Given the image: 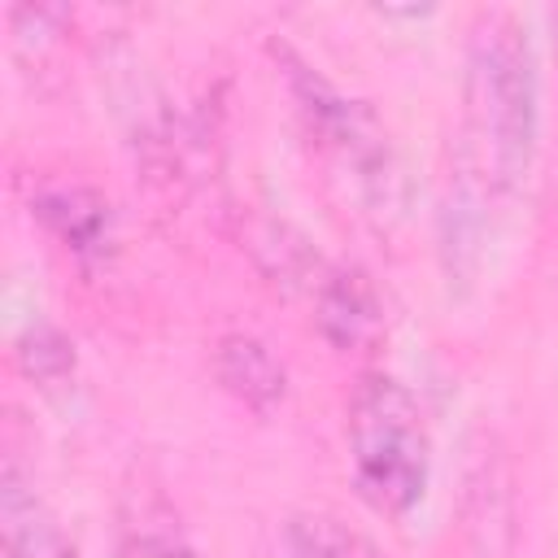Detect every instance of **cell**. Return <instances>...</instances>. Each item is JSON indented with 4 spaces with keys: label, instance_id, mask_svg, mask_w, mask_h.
<instances>
[{
    "label": "cell",
    "instance_id": "52a82bcc",
    "mask_svg": "<svg viewBox=\"0 0 558 558\" xmlns=\"http://www.w3.org/2000/svg\"><path fill=\"white\" fill-rule=\"evenodd\" d=\"M31 209H35V218H39L74 257H105L113 218H109V205H105L92 187L52 183V187H44V192L31 201Z\"/></svg>",
    "mask_w": 558,
    "mask_h": 558
},
{
    "label": "cell",
    "instance_id": "8fae6325",
    "mask_svg": "<svg viewBox=\"0 0 558 558\" xmlns=\"http://www.w3.org/2000/svg\"><path fill=\"white\" fill-rule=\"evenodd\" d=\"M554 44H558V13H554Z\"/></svg>",
    "mask_w": 558,
    "mask_h": 558
},
{
    "label": "cell",
    "instance_id": "6da1fadb",
    "mask_svg": "<svg viewBox=\"0 0 558 558\" xmlns=\"http://www.w3.org/2000/svg\"><path fill=\"white\" fill-rule=\"evenodd\" d=\"M462 174L458 192L488 201L514 192L536 153V65L510 13H480L466 39L462 83Z\"/></svg>",
    "mask_w": 558,
    "mask_h": 558
},
{
    "label": "cell",
    "instance_id": "9c48e42d",
    "mask_svg": "<svg viewBox=\"0 0 558 558\" xmlns=\"http://www.w3.org/2000/svg\"><path fill=\"white\" fill-rule=\"evenodd\" d=\"M279 558H384L362 532L331 514H296L283 523Z\"/></svg>",
    "mask_w": 558,
    "mask_h": 558
},
{
    "label": "cell",
    "instance_id": "5b68a950",
    "mask_svg": "<svg viewBox=\"0 0 558 558\" xmlns=\"http://www.w3.org/2000/svg\"><path fill=\"white\" fill-rule=\"evenodd\" d=\"M0 554L4 558H78L57 519L44 510L35 488L17 475V466H4L0 480Z\"/></svg>",
    "mask_w": 558,
    "mask_h": 558
},
{
    "label": "cell",
    "instance_id": "ba28073f",
    "mask_svg": "<svg viewBox=\"0 0 558 558\" xmlns=\"http://www.w3.org/2000/svg\"><path fill=\"white\" fill-rule=\"evenodd\" d=\"M118 558H196L174 510L161 497H144L122 514Z\"/></svg>",
    "mask_w": 558,
    "mask_h": 558
},
{
    "label": "cell",
    "instance_id": "3957f363",
    "mask_svg": "<svg viewBox=\"0 0 558 558\" xmlns=\"http://www.w3.org/2000/svg\"><path fill=\"white\" fill-rule=\"evenodd\" d=\"M275 61L283 70V83L296 100V113L310 131V140L336 161L344 179H353V192L371 214H397L401 209V166L388 144V131L379 118L344 96L336 83H327L310 61H301L288 44H275Z\"/></svg>",
    "mask_w": 558,
    "mask_h": 558
},
{
    "label": "cell",
    "instance_id": "277c9868",
    "mask_svg": "<svg viewBox=\"0 0 558 558\" xmlns=\"http://www.w3.org/2000/svg\"><path fill=\"white\" fill-rule=\"evenodd\" d=\"M314 318L318 331L336 344V349H366L379 340V301L366 283V275L344 270V266H327L323 279L314 283Z\"/></svg>",
    "mask_w": 558,
    "mask_h": 558
},
{
    "label": "cell",
    "instance_id": "8992f818",
    "mask_svg": "<svg viewBox=\"0 0 558 558\" xmlns=\"http://www.w3.org/2000/svg\"><path fill=\"white\" fill-rule=\"evenodd\" d=\"M214 375L235 401H244L257 414H270L288 392L283 362L257 336H244V331H231L214 344Z\"/></svg>",
    "mask_w": 558,
    "mask_h": 558
},
{
    "label": "cell",
    "instance_id": "7a4b0ae2",
    "mask_svg": "<svg viewBox=\"0 0 558 558\" xmlns=\"http://www.w3.org/2000/svg\"><path fill=\"white\" fill-rule=\"evenodd\" d=\"M349 462L362 501L379 514H410L432 475V436L418 401L392 375H362L349 397Z\"/></svg>",
    "mask_w": 558,
    "mask_h": 558
},
{
    "label": "cell",
    "instance_id": "30bf717a",
    "mask_svg": "<svg viewBox=\"0 0 558 558\" xmlns=\"http://www.w3.org/2000/svg\"><path fill=\"white\" fill-rule=\"evenodd\" d=\"M13 353H17V366L39 384H57V379H65L74 371V344L52 323H31L17 336Z\"/></svg>",
    "mask_w": 558,
    "mask_h": 558
}]
</instances>
